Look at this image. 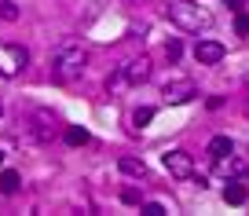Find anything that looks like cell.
I'll return each instance as SVG.
<instances>
[{"instance_id":"1","label":"cell","mask_w":249,"mask_h":216,"mask_svg":"<svg viewBox=\"0 0 249 216\" xmlns=\"http://www.w3.org/2000/svg\"><path fill=\"white\" fill-rule=\"evenodd\" d=\"M165 11H169V22H176L179 30H187V33H202V30L213 26V15L205 8H198L195 0H172Z\"/></svg>"},{"instance_id":"2","label":"cell","mask_w":249,"mask_h":216,"mask_svg":"<svg viewBox=\"0 0 249 216\" xmlns=\"http://www.w3.org/2000/svg\"><path fill=\"white\" fill-rule=\"evenodd\" d=\"M85 66H88V55H85V48H77V44H66V48H59V55H55V62H52V70H55V77L59 81H77L81 73H85Z\"/></svg>"},{"instance_id":"3","label":"cell","mask_w":249,"mask_h":216,"mask_svg":"<svg viewBox=\"0 0 249 216\" xmlns=\"http://www.w3.org/2000/svg\"><path fill=\"white\" fill-rule=\"evenodd\" d=\"M161 165L169 169V176H176V180H191L195 176V154H187V150H165Z\"/></svg>"},{"instance_id":"4","label":"cell","mask_w":249,"mask_h":216,"mask_svg":"<svg viewBox=\"0 0 249 216\" xmlns=\"http://www.w3.org/2000/svg\"><path fill=\"white\" fill-rule=\"evenodd\" d=\"M161 95H165L169 107H183V103H191L198 95V85L191 77H179V81H169V85L161 88Z\"/></svg>"},{"instance_id":"5","label":"cell","mask_w":249,"mask_h":216,"mask_svg":"<svg viewBox=\"0 0 249 216\" xmlns=\"http://www.w3.org/2000/svg\"><path fill=\"white\" fill-rule=\"evenodd\" d=\"M26 62H30V52H26L22 44H8V48H4V62H0V73H4V77H15L18 70H26Z\"/></svg>"},{"instance_id":"6","label":"cell","mask_w":249,"mask_h":216,"mask_svg":"<svg viewBox=\"0 0 249 216\" xmlns=\"http://www.w3.org/2000/svg\"><path fill=\"white\" fill-rule=\"evenodd\" d=\"M150 73H154V62H150L147 55H140V59L121 66V77L128 81V85H143V81H150Z\"/></svg>"},{"instance_id":"7","label":"cell","mask_w":249,"mask_h":216,"mask_svg":"<svg viewBox=\"0 0 249 216\" xmlns=\"http://www.w3.org/2000/svg\"><path fill=\"white\" fill-rule=\"evenodd\" d=\"M213 165H216V176H224V180H246V172H249V165L242 158H234V150L224 158H213Z\"/></svg>"},{"instance_id":"8","label":"cell","mask_w":249,"mask_h":216,"mask_svg":"<svg viewBox=\"0 0 249 216\" xmlns=\"http://www.w3.org/2000/svg\"><path fill=\"white\" fill-rule=\"evenodd\" d=\"M195 59L202 62V66H216V62L224 59V44H220V40H213V37L198 40V44H195Z\"/></svg>"},{"instance_id":"9","label":"cell","mask_w":249,"mask_h":216,"mask_svg":"<svg viewBox=\"0 0 249 216\" xmlns=\"http://www.w3.org/2000/svg\"><path fill=\"white\" fill-rule=\"evenodd\" d=\"M52 132H55V114L52 110H37V114H33V136H37L40 143H48Z\"/></svg>"},{"instance_id":"10","label":"cell","mask_w":249,"mask_h":216,"mask_svg":"<svg viewBox=\"0 0 249 216\" xmlns=\"http://www.w3.org/2000/svg\"><path fill=\"white\" fill-rule=\"evenodd\" d=\"M117 169H121L124 176H132V180H143V176H147V162H143V158H132V154L117 158Z\"/></svg>"},{"instance_id":"11","label":"cell","mask_w":249,"mask_h":216,"mask_svg":"<svg viewBox=\"0 0 249 216\" xmlns=\"http://www.w3.org/2000/svg\"><path fill=\"white\" fill-rule=\"evenodd\" d=\"M246 198H249L246 183H242V180H227V187H224V201L227 205H246Z\"/></svg>"},{"instance_id":"12","label":"cell","mask_w":249,"mask_h":216,"mask_svg":"<svg viewBox=\"0 0 249 216\" xmlns=\"http://www.w3.org/2000/svg\"><path fill=\"white\" fill-rule=\"evenodd\" d=\"M231 150H234L231 136H213L209 139V158H224V154H231Z\"/></svg>"},{"instance_id":"13","label":"cell","mask_w":249,"mask_h":216,"mask_svg":"<svg viewBox=\"0 0 249 216\" xmlns=\"http://www.w3.org/2000/svg\"><path fill=\"white\" fill-rule=\"evenodd\" d=\"M66 143H70V147H85V143H92V136H88V128H81V125H70V128H66Z\"/></svg>"},{"instance_id":"14","label":"cell","mask_w":249,"mask_h":216,"mask_svg":"<svg viewBox=\"0 0 249 216\" xmlns=\"http://www.w3.org/2000/svg\"><path fill=\"white\" fill-rule=\"evenodd\" d=\"M15 191H18V172L4 169V172H0V194H15Z\"/></svg>"},{"instance_id":"15","label":"cell","mask_w":249,"mask_h":216,"mask_svg":"<svg viewBox=\"0 0 249 216\" xmlns=\"http://www.w3.org/2000/svg\"><path fill=\"white\" fill-rule=\"evenodd\" d=\"M150 121H154V107H140V110H132V125H136V128H147Z\"/></svg>"},{"instance_id":"16","label":"cell","mask_w":249,"mask_h":216,"mask_svg":"<svg viewBox=\"0 0 249 216\" xmlns=\"http://www.w3.org/2000/svg\"><path fill=\"white\" fill-rule=\"evenodd\" d=\"M0 18H4V22H15L18 18V8L11 4V0H0Z\"/></svg>"},{"instance_id":"17","label":"cell","mask_w":249,"mask_h":216,"mask_svg":"<svg viewBox=\"0 0 249 216\" xmlns=\"http://www.w3.org/2000/svg\"><path fill=\"white\" fill-rule=\"evenodd\" d=\"M121 201H124V205H143V194L136 191V187H124V191H121Z\"/></svg>"},{"instance_id":"18","label":"cell","mask_w":249,"mask_h":216,"mask_svg":"<svg viewBox=\"0 0 249 216\" xmlns=\"http://www.w3.org/2000/svg\"><path fill=\"white\" fill-rule=\"evenodd\" d=\"M234 33H238V37H249V15H246V11L234 15Z\"/></svg>"},{"instance_id":"19","label":"cell","mask_w":249,"mask_h":216,"mask_svg":"<svg viewBox=\"0 0 249 216\" xmlns=\"http://www.w3.org/2000/svg\"><path fill=\"white\" fill-rule=\"evenodd\" d=\"M143 216H165L161 201H143Z\"/></svg>"},{"instance_id":"20","label":"cell","mask_w":249,"mask_h":216,"mask_svg":"<svg viewBox=\"0 0 249 216\" xmlns=\"http://www.w3.org/2000/svg\"><path fill=\"white\" fill-rule=\"evenodd\" d=\"M179 52H183V48H179V40H169V44H165V59H169V62H176Z\"/></svg>"},{"instance_id":"21","label":"cell","mask_w":249,"mask_h":216,"mask_svg":"<svg viewBox=\"0 0 249 216\" xmlns=\"http://www.w3.org/2000/svg\"><path fill=\"white\" fill-rule=\"evenodd\" d=\"M224 4H227L231 11H242V0H224Z\"/></svg>"},{"instance_id":"22","label":"cell","mask_w":249,"mask_h":216,"mask_svg":"<svg viewBox=\"0 0 249 216\" xmlns=\"http://www.w3.org/2000/svg\"><path fill=\"white\" fill-rule=\"evenodd\" d=\"M0 165H4V150H0Z\"/></svg>"}]
</instances>
